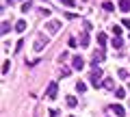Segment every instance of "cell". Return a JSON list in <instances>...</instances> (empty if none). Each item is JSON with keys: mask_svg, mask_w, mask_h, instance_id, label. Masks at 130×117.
Masks as SVG:
<instances>
[{"mask_svg": "<svg viewBox=\"0 0 130 117\" xmlns=\"http://www.w3.org/2000/svg\"><path fill=\"white\" fill-rule=\"evenodd\" d=\"M67 106H70V108H76V106H78V98L70 95V98H67Z\"/></svg>", "mask_w": 130, "mask_h": 117, "instance_id": "14", "label": "cell"}, {"mask_svg": "<svg viewBox=\"0 0 130 117\" xmlns=\"http://www.w3.org/2000/svg\"><path fill=\"white\" fill-rule=\"evenodd\" d=\"M111 46H113V48H121V46H124V39H121V37H115V39L111 41Z\"/></svg>", "mask_w": 130, "mask_h": 117, "instance_id": "15", "label": "cell"}, {"mask_svg": "<svg viewBox=\"0 0 130 117\" xmlns=\"http://www.w3.org/2000/svg\"><path fill=\"white\" fill-rule=\"evenodd\" d=\"M106 59V48H98L95 52H93V56H91V65H98L100 61H104Z\"/></svg>", "mask_w": 130, "mask_h": 117, "instance_id": "3", "label": "cell"}, {"mask_svg": "<svg viewBox=\"0 0 130 117\" xmlns=\"http://www.w3.org/2000/svg\"><path fill=\"white\" fill-rule=\"evenodd\" d=\"M56 93H59V82H50V85H48V91H46V98L48 100H54Z\"/></svg>", "mask_w": 130, "mask_h": 117, "instance_id": "5", "label": "cell"}, {"mask_svg": "<svg viewBox=\"0 0 130 117\" xmlns=\"http://www.w3.org/2000/svg\"><path fill=\"white\" fill-rule=\"evenodd\" d=\"M70 67H61V70H59V76H61V78H65V76H70Z\"/></svg>", "mask_w": 130, "mask_h": 117, "instance_id": "18", "label": "cell"}, {"mask_svg": "<svg viewBox=\"0 0 130 117\" xmlns=\"http://www.w3.org/2000/svg\"><path fill=\"white\" fill-rule=\"evenodd\" d=\"M78 41H80V46H83V48H89V33H87V30H85L83 35H80V39H78Z\"/></svg>", "mask_w": 130, "mask_h": 117, "instance_id": "8", "label": "cell"}, {"mask_svg": "<svg viewBox=\"0 0 130 117\" xmlns=\"http://www.w3.org/2000/svg\"><path fill=\"white\" fill-rule=\"evenodd\" d=\"M65 20H76V13H65Z\"/></svg>", "mask_w": 130, "mask_h": 117, "instance_id": "29", "label": "cell"}, {"mask_svg": "<svg viewBox=\"0 0 130 117\" xmlns=\"http://www.w3.org/2000/svg\"><path fill=\"white\" fill-rule=\"evenodd\" d=\"M119 9H121V13H128L130 11V0H119Z\"/></svg>", "mask_w": 130, "mask_h": 117, "instance_id": "10", "label": "cell"}, {"mask_svg": "<svg viewBox=\"0 0 130 117\" xmlns=\"http://www.w3.org/2000/svg\"><path fill=\"white\" fill-rule=\"evenodd\" d=\"M30 9H32V2H30V0H26V2L22 5V13H28Z\"/></svg>", "mask_w": 130, "mask_h": 117, "instance_id": "17", "label": "cell"}, {"mask_svg": "<svg viewBox=\"0 0 130 117\" xmlns=\"http://www.w3.org/2000/svg\"><path fill=\"white\" fill-rule=\"evenodd\" d=\"M37 13H39V15H41V18H48V15H50V11H48V9H46V7H43V9H39V11H37Z\"/></svg>", "mask_w": 130, "mask_h": 117, "instance_id": "21", "label": "cell"}, {"mask_svg": "<svg viewBox=\"0 0 130 117\" xmlns=\"http://www.w3.org/2000/svg\"><path fill=\"white\" fill-rule=\"evenodd\" d=\"M70 117H74V115H70Z\"/></svg>", "mask_w": 130, "mask_h": 117, "instance_id": "31", "label": "cell"}, {"mask_svg": "<svg viewBox=\"0 0 130 117\" xmlns=\"http://www.w3.org/2000/svg\"><path fill=\"white\" fill-rule=\"evenodd\" d=\"M61 2H63V5H65V7H74V5H76L74 0H61Z\"/></svg>", "mask_w": 130, "mask_h": 117, "instance_id": "26", "label": "cell"}, {"mask_svg": "<svg viewBox=\"0 0 130 117\" xmlns=\"http://www.w3.org/2000/svg\"><path fill=\"white\" fill-rule=\"evenodd\" d=\"M102 87L106 91H113L115 89V82H113V78H102Z\"/></svg>", "mask_w": 130, "mask_h": 117, "instance_id": "7", "label": "cell"}, {"mask_svg": "<svg viewBox=\"0 0 130 117\" xmlns=\"http://www.w3.org/2000/svg\"><path fill=\"white\" fill-rule=\"evenodd\" d=\"M111 30H113V33H115V37H121V26H113Z\"/></svg>", "mask_w": 130, "mask_h": 117, "instance_id": "22", "label": "cell"}, {"mask_svg": "<svg viewBox=\"0 0 130 117\" xmlns=\"http://www.w3.org/2000/svg\"><path fill=\"white\" fill-rule=\"evenodd\" d=\"M0 33H2V35L11 33V22H9V20H5V22H2V26H0Z\"/></svg>", "mask_w": 130, "mask_h": 117, "instance_id": "9", "label": "cell"}, {"mask_svg": "<svg viewBox=\"0 0 130 117\" xmlns=\"http://www.w3.org/2000/svg\"><path fill=\"white\" fill-rule=\"evenodd\" d=\"M102 9H104V11H108V13H111V11L115 9V7H113V2H108V0H104V2H102Z\"/></svg>", "mask_w": 130, "mask_h": 117, "instance_id": "16", "label": "cell"}, {"mask_svg": "<svg viewBox=\"0 0 130 117\" xmlns=\"http://www.w3.org/2000/svg\"><path fill=\"white\" fill-rule=\"evenodd\" d=\"M115 95H117V98H126V91L119 87V89H115Z\"/></svg>", "mask_w": 130, "mask_h": 117, "instance_id": "23", "label": "cell"}, {"mask_svg": "<svg viewBox=\"0 0 130 117\" xmlns=\"http://www.w3.org/2000/svg\"><path fill=\"white\" fill-rule=\"evenodd\" d=\"M98 43H100V46H102V48H106L108 39H106V35H104V33H100V35H98Z\"/></svg>", "mask_w": 130, "mask_h": 117, "instance_id": "13", "label": "cell"}, {"mask_svg": "<svg viewBox=\"0 0 130 117\" xmlns=\"http://www.w3.org/2000/svg\"><path fill=\"white\" fill-rule=\"evenodd\" d=\"M15 30H18V33H24V30H26V22H24V20H18V22H15Z\"/></svg>", "mask_w": 130, "mask_h": 117, "instance_id": "12", "label": "cell"}, {"mask_svg": "<svg viewBox=\"0 0 130 117\" xmlns=\"http://www.w3.org/2000/svg\"><path fill=\"white\" fill-rule=\"evenodd\" d=\"M83 67H85L83 56H74V70H83Z\"/></svg>", "mask_w": 130, "mask_h": 117, "instance_id": "11", "label": "cell"}, {"mask_svg": "<svg viewBox=\"0 0 130 117\" xmlns=\"http://www.w3.org/2000/svg\"><path fill=\"white\" fill-rule=\"evenodd\" d=\"M89 82L93 87H102V67L100 65H93L91 72H89Z\"/></svg>", "mask_w": 130, "mask_h": 117, "instance_id": "1", "label": "cell"}, {"mask_svg": "<svg viewBox=\"0 0 130 117\" xmlns=\"http://www.w3.org/2000/svg\"><path fill=\"white\" fill-rule=\"evenodd\" d=\"M124 26H126V28H130V20H124Z\"/></svg>", "mask_w": 130, "mask_h": 117, "instance_id": "30", "label": "cell"}, {"mask_svg": "<svg viewBox=\"0 0 130 117\" xmlns=\"http://www.w3.org/2000/svg\"><path fill=\"white\" fill-rule=\"evenodd\" d=\"M50 117H59V108H52V111H50Z\"/></svg>", "mask_w": 130, "mask_h": 117, "instance_id": "28", "label": "cell"}, {"mask_svg": "<svg viewBox=\"0 0 130 117\" xmlns=\"http://www.w3.org/2000/svg\"><path fill=\"white\" fill-rule=\"evenodd\" d=\"M85 89H87V85H85V82H80V80H78V82H76V91H78V93H83Z\"/></svg>", "mask_w": 130, "mask_h": 117, "instance_id": "19", "label": "cell"}, {"mask_svg": "<svg viewBox=\"0 0 130 117\" xmlns=\"http://www.w3.org/2000/svg\"><path fill=\"white\" fill-rule=\"evenodd\" d=\"M76 43H78V41H76L74 37H70V39H67V46H70V48H76Z\"/></svg>", "mask_w": 130, "mask_h": 117, "instance_id": "25", "label": "cell"}, {"mask_svg": "<svg viewBox=\"0 0 130 117\" xmlns=\"http://www.w3.org/2000/svg\"><path fill=\"white\" fill-rule=\"evenodd\" d=\"M22 46H24V41H22V39H18V43H15V48H13V52H15V54H20Z\"/></svg>", "mask_w": 130, "mask_h": 117, "instance_id": "20", "label": "cell"}, {"mask_svg": "<svg viewBox=\"0 0 130 117\" xmlns=\"http://www.w3.org/2000/svg\"><path fill=\"white\" fill-rule=\"evenodd\" d=\"M9 67H11V63H9V61L2 63V74H7V72H9Z\"/></svg>", "mask_w": 130, "mask_h": 117, "instance_id": "24", "label": "cell"}, {"mask_svg": "<svg viewBox=\"0 0 130 117\" xmlns=\"http://www.w3.org/2000/svg\"><path fill=\"white\" fill-rule=\"evenodd\" d=\"M108 111H113L115 115H119V117H124V115H126V108L121 106V104H111V106H108Z\"/></svg>", "mask_w": 130, "mask_h": 117, "instance_id": "6", "label": "cell"}, {"mask_svg": "<svg viewBox=\"0 0 130 117\" xmlns=\"http://www.w3.org/2000/svg\"><path fill=\"white\" fill-rule=\"evenodd\" d=\"M46 30H48L50 35H56V33L61 30V22H59V20H50V22L46 24Z\"/></svg>", "mask_w": 130, "mask_h": 117, "instance_id": "4", "label": "cell"}, {"mask_svg": "<svg viewBox=\"0 0 130 117\" xmlns=\"http://www.w3.org/2000/svg\"><path fill=\"white\" fill-rule=\"evenodd\" d=\"M46 46H48V37H46L43 33H37L35 41H32V50H35V52H41Z\"/></svg>", "mask_w": 130, "mask_h": 117, "instance_id": "2", "label": "cell"}, {"mask_svg": "<svg viewBox=\"0 0 130 117\" xmlns=\"http://www.w3.org/2000/svg\"><path fill=\"white\" fill-rule=\"evenodd\" d=\"M117 74H119V78H128V72H126V70H119Z\"/></svg>", "mask_w": 130, "mask_h": 117, "instance_id": "27", "label": "cell"}]
</instances>
